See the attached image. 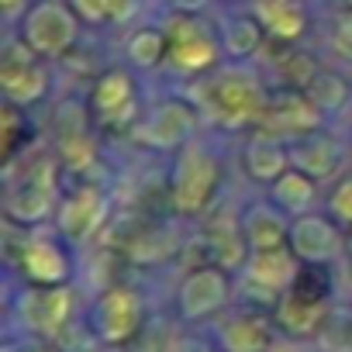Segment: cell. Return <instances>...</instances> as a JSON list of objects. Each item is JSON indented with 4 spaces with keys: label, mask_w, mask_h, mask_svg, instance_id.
Listing matches in <instances>:
<instances>
[{
    "label": "cell",
    "mask_w": 352,
    "mask_h": 352,
    "mask_svg": "<svg viewBox=\"0 0 352 352\" xmlns=\"http://www.w3.org/2000/svg\"><path fill=\"white\" fill-rule=\"evenodd\" d=\"M266 104L270 100H266L259 80L249 73H221L204 87V107L225 128H242L249 121H259Z\"/></svg>",
    "instance_id": "1"
},
{
    "label": "cell",
    "mask_w": 352,
    "mask_h": 352,
    "mask_svg": "<svg viewBox=\"0 0 352 352\" xmlns=\"http://www.w3.org/2000/svg\"><path fill=\"white\" fill-rule=\"evenodd\" d=\"M145 324L142 294L131 287H107L90 307V335L100 345H128Z\"/></svg>",
    "instance_id": "2"
},
{
    "label": "cell",
    "mask_w": 352,
    "mask_h": 352,
    "mask_svg": "<svg viewBox=\"0 0 352 352\" xmlns=\"http://www.w3.org/2000/svg\"><path fill=\"white\" fill-rule=\"evenodd\" d=\"M218 180H221V162L201 148V145H187L180 162L173 169V208L180 214H201L214 190H218Z\"/></svg>",
    "instance_id": "3"
},
{
    "label": "cell",
    "mask_w": 352,
    "mask_h": 352,
    "mask_svg": "<svg viewBox=\"0 0 352 352\" xmlns=\"http://www.w3.org/2000/svg\"><path fill=\"white\" fill-rule=\"evenodd\" d=\"M228 304H232V280H228V270L218 263L190 270L176 287V314H180V321H190V324L221 314Z\"/></svg>",
    "instance_id": "4"
},
{
    "label": "cell",
    "mask_w": 352,
    "mask_h": 352,
    "mask_svg": "<svg viewBox=\"0 0 352 352\" xmlns=\"http://www.w3.org/2000/svg\"><path fill=\"white\" fill-rule=\"evenodd\" d=\"M242 276H245V290L252 297H263L266 307H276L280 294H287L300 280V259L290 245L259 249V252H249Z\"/></svg>",
    "instance_id": "5"
},
{
    "label": "cell",
    "mask_w": 352,
    "mask_h": 352,
    "mask_svg": "<svg viewBox=\"0 0 352 352\" xmlns=\"http://www.w3.org/2000/svg\"><path fill=\"white\" fill-rule=\"evenodd\" d=\"M80 14L73 11V4L63 0H42L35 4L25 18V42L38 52V56H63L73 49L76 35H80Z\"/></svg>",
    "instance_id": "6"
},
{
    "label": "cell",
    "mask_w": 352,
    "mask_h": 352,
    "mask_svg": "<svg viewBox=\"0 0 352 352\" xmlns=\"http://www.w3.org/2000/svg\"><path fill=\"white\" fill-rule=\"evenodd\" d=\"M52 204H56V162L49 155H42V159H35L25 169V176L14 184V190L8 194L4 211L18 225H38V221L49 218Z\"/></svg>",
    "instance_id": "7"
},
{
    "label": "cell",
    "mask_w": 352,
    "mask_h": 352,
    "mask_svg": "<svg viewBox=\"0 0 352 352\" xmlns=\"http://www.w3.org/2000/svg\"><path fill=\"white\" fill-rule=\"evenodd\" d=\"M18 321L28 335L59 338L63 328L73 324V290L66 283L59 287H32L18 297Z\"/></svg>",
    "instance_id": "8"
},
{
    "label": "cell",
    "mask_w": 352,
    "mask_h": 352,
    "mask_svg": "<svg viewBox=\"0 0 352 352\" xmlns=\"http://www.w3.org/2000/svg\"><path fill=\"white\" fill-rule=\"evenodd\" d=\"M328 314H331L328 294H311V290L304 287V273H300V280H297L287 294H280V300H276V307H273L276 328L287 331L290 338H314V335L324 328Z\"/></svg>",
    "instance_id": "9"
},
{
    "label": "cell",
    "mask_w": 352,
    "mask_h": 352,
    "mask_svg": "<svg viewBox=\"0 0 352 352\" xmlns=\"http://www.w3.org/2000/svg\"><path fill=\"white\" fill-rule=\"evenodd\" d=\"M35 49L28 42H21L18 49L4 52V66H0V90H4V100L14 107H28L35 100L45 97L49 90V76L45 69L35 63Z\"/></svg>",
    "instance_id": "10"
},
{
    "label": "cell",
    "mask_w": 352,
    "mask_h": 352,
    "mask_svg": "<svg viewBox=\"0 0 352 352\" xmlns=\"http://www.w3.org/2000/svg\"><path fill=\"white\" fill-rule=\"evenodd\" d=\"M166 38H169V63L184 73H201V69H211L218 63V42L214 35L194 21V18H176L169 21L166 28Z\"/></svg>",
    "instance_id": "11"
},
{
    "label": "cell",
    "mask_w": 352,
    "mask_h": 352,
    "mask_svg": "<svg viewBox=\"0 0 352 352\" xmlns=\"http://www.w3.org/2000/svg\"><path fill=\"white\" fill-rule=\"evenodd\" d=\"M287 245L297 252L300 263L307 266H324V263H335L345 249V239L342 232L335 228V221L321 218V214H297L290 221V239Z\"/></svg>",
    "instance_id": "12"
},
{
    "label": "cell",
    "mask_w": 352,
    "mask_h": 352,
    "mask_svg": "<svg viewBox=\"0 0 352 352\" xmlns=\"http://www.w3.org/2000/svg\"><path fill=\"white\" fill-rule=\"evenodd\" d=\"M107 211H111V201H107V194L100 187H80L59 204L56 225H59V232L69 242H87V239H94L104 228Z\"/></svg>",
    "instance_id": "13"
},
{
    "label": "cell",
    "mask_w": 352,
    "mask_h": 352,
    "mask_svg": "<svg viewBox=\"0 0 352 352\" xmlns=\"http://www.w3.org/2000/svg\"><path fill=\"white\" fill-rule=\"evenodd\" d=\"M197 131V114L190 104L184 100H162L148 118L145 124L131 128V135L152 148H176V145H187L190 135Z\"/></svg>",
    "instance_id": "14"
},
{
    "label": "cell",
    "mask_w": 352,
    "mask_h": 352,
    "mask_svg": "<svg viewBox=\"0 0 352 352\" xmlns=\"http://www.w3.org/2000/svg\"><path fill=\"white\" fill-rule=\"evenodd\" d=\"M321 118H324V111L307 94L304 97L300 94H280L266 104L259 121H266V131H273L280 138H304V135L321 128Z\"/></svg>",
    "instance_id": "15"
},
{
    "label": "cell",
    "mask_w": 352,
    "mask_h": 352,
    "mask_svg": "<svg viewBox=\"0 0 352 352\" xmlns=\"http://www.w3.org/2000/svg\"><path fill=\"white\" fill-rule=\"evenodd\" d=\"M273 345H276V321L259 311H242L218 324L221 352H270Z\"/></svg>",
    "instance_id": "16"
},
{
    "label": "cell",
    "mask_w": 352,
    "mask_h": 352,
    "mask_svg": "<svg viewBox=\"0 0 352 352\" xmlns=\"http://www.w3.org/2000/svg\"><path fill=\"white\" fill-rule=\"evenodd\" d=\"M90 107L104 124H128L138 114V100H135V83L124 69H111L97 80L94 94H90Z\"/></svg>",
    "instance_id": "17"
},
{
    "label": "cell",
    "mask_w": 352,
    "mask_h": 352,
    "mask_svg": "<svg viewBox=\"0 0 352 352\" xmlns=\"http://www.w3.org/2000/svg\"><path fill=\"white\" fill-rule=\"evenodd\" d=\"M21 273L38 287H59L69 283V256L63 245L49 235H32L21 245Z\"/></svg>",
    "instance_id": "18"
},
{
    "label": "cell",
    "mask_w": 352,
    "mask_h": 352,
    "mask_svg": "<svg viewBox=\"0 0 352 352\" xmlns=\"http://www.w3.org/2000/svg\"><path fill=\"white\" fill-rule=\"evenodd\" d=\"M290 159H294V155L287 152L283 138L273 135V131L252 135V138L245 142V152H242L245 173L252 176V180H259V184H276L280 176L290 169Z\"/></svg>",
    "instance_id": "19"
},
{
    "label": "cell",
    "mask_w": 352,
    "mask_h": 352,
    "mask_svg": "<svg viewBox=\"0 0 352 352\" xmlns=\"http://www.w3.org/2000/svg\"><path fill=\"white\" fill-rule=\"evenodd\" d=\"M252 14L263 21L266 35L283 38V42L300 38L304 28H307V14H304V8L297 4V0H256Z\"/></svg>",
    "instance_id": "20"
},
{
    "label": "cell",
    "mask_w": 352,
    "mask_h": 352,
    "mask_svg": "<svg viewBox=\"0 0 352 352\" xmlns=\"http://www.w3.org/2000/svg\"><path fill=\"white\" fill-rule=\"evenodd\" d=\"M242 232H245L249 252L276 249V245H287V239H290V225H287L270 204L249 208V214L242 218Z\"/></svg>",
    "instance_id": "21"
},
{
    "label": "cell",
    "mask_w": 352,
    "mask_h": 352,
    "mask_svg": "<svg viewBox=\"0 0 352 352\" xmlns=\"http://www.w3.org/2000/svg\"><path fill=\"white\" fill-rule=\"evenodd\" d=\"M294 162H297L307 176L321 180V176H331V173L338 169V162H342V145H338L335 138L321 135V131H311V135H304L300 145L294 148Z\"/></svg>",
    "instance_id": "22"
},
{
    "label": "cell",
    "mask_w": 352,
    "mask_h": 352,
    "mask_svg": "<svg viewBox=\"0 0 352 352\" xmlns=\"http://www.w3.org/2000/svg\"><path fill=\"white\" fill-rule=\"evenodd\" d=\"M273 201L290 214H307V208L314 204V176H307L304 169H287L273 184Z\"/></svg>",
    "instance_id": "23"
},
{
    "label": "cell",
    "mask_w": 352,
    "mask_h": 352,
    "mask_svg": "<svg viewBox=\"0 0 352 352\" xmlns=\"http://www.w3.org/2000/svg\"><path fill=\"white\" fill-rule=\"evenodd\" d=\"M263 35H266V28H263V21L256 14L252 18H232L221 28V45L235 59H245V56H252L263 45Z\"/></svg>",
    "instance_id": "24"
},
{
    "label": "cell",
    "mask_w": 352,
    "mask_h": 352,
    "mask_svg": "<svg viewBox=\"0 0 352 352\" xmlns=\"http://www.w3.org/2000/svg\"><path fill=\"white\" fill-rule=\"evenodd\" d=\"M87 25H128L138 11V0H69Z\"/></svg>",
    "instance_id": "25"
},
{
    "label": "cell",
    "mask_w": 352,
    "mask_h": 352,
    "mask_svg": "<svg viewBox=\"0 0 352 352\" xmlns=\"http://www.w3.org/2000/svg\"><path fill=\"white\" fill-rule=\"evenodd\" d=\"M124 52H128V59H131L138 69H155V66L169 56V38H166V32H159V28H138V32L128 38Z\"/></svg>",
    "instance_id": "26"
},
{
    "label": "cell",
    "mask_w": 352,
    "mask_h": 352,
    "mask_svg": "<svg viewBox=\"0 0 352 352\" xmlns=\"http://www.w3.org/2000/svg\"><path fill=\"white\" fill-rule=\"evenodd\" d=\"M307 97H311L321 111H338V107L349 100V83H345L338 73L318 69V73L307 80Z\"/></svg>",
    "instance_id": "27"
},
{
    "label": "cell",
    "mask_w": 352,
    "mask_h": 352,
    "mask_svg": "<svg viewBox=\"0 0 352 352\" xmlns=\"http://www.w3.org/2000/svg\"><path fill=\"white\" fill-rule=\"evenodd\" d=\"M59 159L73 169H87L94 162V145H90V138L80 124H73V128L63 124L59 128Z\"/></svg>",
    "instance_id": "28"
},
{
    "label": "cell",
    "mask_w": 352,
    "mask_h": 352,
    "mask_svg": "<svg viewBox=\"0 0 352 352\" xmlns=\"http://www.w3.org/2000/svg\"><path fill=\"white\" fill-rule=\"evenodd\" d=\"M328 45H331V52H335L338 59L352 63V8L342 11V14L335 18L331 35H328Z\"/></svg>",
    "instance_id": "29"
},
{
    "label": "cell",
    "mask_w": 352,
    "mask_h": 352,
    "mask_svg": "<svg viewBox=\"0 0 352 352\" xmlns=\"http://www.w3.org/2000/svg\"><path fill=\"white\" fill-rule=\"evenodd\" d=\"M328 208H331V218H335V221L352 225V176H345V180L335 187V194H331Z\"/></svg>",
    "instance_id": "30"
},
{
    "label": "cell",
    "mask_w": 352,
    "mask_h": 352,
    "mask_svg": "<svg viewBox=\"0 0 352 352\" xmlns=\"http://www.w3.org/2000/svg\"><path fill=\"white\" fill-rule=\"evenodd\" d=\"M100 352H135L131 345H100Z\"/></svg>",
    "instance_id": "31"
},
{
    "label": "cell",
    "mask_w": 352,
    "mask_h": 352,
    "mask_svg": "<svg viewBox=\"0 0 352 352\" xmlns=\"http://www.w3.org/2000/svg\"><path fill=\"white\" fill-rule=\"evenodd\" d=\"M0 4H4V11H8V14H11V11H14V8H18V4H21V0H0Z\"/></svg>",
    "instance_id": "32"
},
{
    "label": "cell",
    "mask_w": 352,
    "mask_h": 352,
    "mask_svg": "<svg viewBox=\"0 0 352 352\" xmlns=\"http://www.w3.org/2000/svg\"><path fill=\"white\" fill-rule=\"evenodd\" d=\"M4 352H21V345L18 342H4Z\"/></svg>",
    "instance_id": "33"
},
{
    "label": "cell",
    "mask_w": 352,
    "mask_h": 352,
    "mask_svg": "<svg viewBox=\"0 0 352 352\" xmlns=\"http://www.w3.org/2000/svg\"><path fill=\"white\" fill-rule=\"evenodd\" d=\"M349 349H352V311H349Z\"/></svg>",
    "instance_id": "34"
},
{
    "label": "cell",
    "mask_w": 352,
    "mask_h": 352,
    "mask_svg": "<svg viewBox=\"0 0 352 352\" xmlns=\"http://www.w3.org/2000/svg\"><path fill=\"white\" fill-rule=\"evenodd\" d=\"M270 352H287V349H283V345H280V342H276V345H273V349H270Z\"/></svg>",
    "instance_id": "35"
},
{
    "label": "cell",
    "mask_w": 352,
    "mask_h": 352,
    "mask_svg": "<svg viewBox=\"0 0 352 352\" xmlns=\"http://www.w3.org/2000/svg\"><path fill=\"white\" fill-rule=\"evenodd\" d=\"M197 352H221V349H197Z\"/></svg>",
    "instance_id": "36"
},
{
    "label": "cell",
    "mask_w": 352,
    "mask_h": 352,
    "mask_svg": "<svg viewBox=\"0 0 352 352\" xmlns=\"http://www.w3.org/2000/svg\"><path fill=\"white\" fill-rule=\"evenodd\" d=\"M345 4H349V8H352V0H345Z\"/></svg>",
    "instance_id": "37"
}]
</instances>
